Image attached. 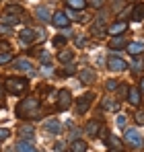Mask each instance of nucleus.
Instances as JSON below:
<instances>
[{
  "mask_svg": "<svg viewBox=\"0 0 144 152\" xmlns=\"http://www.w3.org/2000/svg\"><path fill=\"white\" fill-rule=\"evenodd\" d=\"M17 115L19 117H37L39 115V101L35 97H27L25 101H21V105L17 107Z\"/></svg>",
  "mask_w": 144,
  "mask_h": 152,
  "instance_id": "f257e3e1",
  "label": "nucleus"
},
{
  "mask_svg": "<svg viewBox=\"0 0 144 152\" xmlns=\"http://www.w3.org/2000/svg\"><path fill=\"white\" fill-rule=\"evenodd\" d=\"M4 86H6V91L10 95H23L29 88V82H27V78H15V76H10V78H6Z\"/></svg>",
  "mask_w": 144,
  "mask_h": 152,
  "instance_id": "f03ea898",
  "label": "nucleus"
},
{
  "mask_svg": "<svg viewBox=\"0 0 144 152\" xmlns=\"http://www.w3.org/2000/svg\"><path fill=\"white\" fill-rule=\"evenodd\" d=\"M126 138H123V142L128 144V146H132V148H142L144 146V140L142 136H140V132L138 129H134V127H130V129H126V134H123Z\"/></svg>",
  "mask_w": 144,
  "mask_h": 152,
  "instance_id": "7ed1b4c3",
  "label": "nucleus"
},
{
  "mask_svg": "<svg viewBox=\"0 0 144 152\" xmlns=\"http://www.w3.org/2000/svg\"><path fill=\"white\" fill-rule=\"evenodd\" d=\"M130 66H128V62L126 60H121L118 56H109L107 58V70H111V72H123V70H128Z\"/></svg>",
  "mask_w": 144,
  "mask_h": 152,
  "instance_id": "20e7f679",
  "label": "nucleus"
},
{
  "mask_svg": "<svg viewBox=\"0 0 144 152\" xmlns=\"http://www.w3.org/2000/svg\"><path fill=\"white\" fill-rule=\"evenodd\" d=\"M72 105V95L70 91H66V88H62L60 93H58V111H68Z\"/></svg>",
  "mask_w": 144,
  "mask_h": 152,
  "instance_id": "39448f33",
  "label": "nucleus"
},
{
  "mask_svg": "<svg viewBox=\"0 0 144 152\" xmlns=\"http://www.w3.org/2000/svg\"><path fill=\"white\" fill-rule=\"evenodd\" d=\"M49 21H51L54 25L58 27V29H66V27L70 25V19L66 17V12H64V10H58V12H54Z\"/></svg>",
  "mask_w": 144,
  "mask_h": 152,
  "instance_id": "423d86ee",
  "label": "nucleus"
},
{
  "mask_svg": "<svg viewBox=\"0 0 144 152\" xmlns=\"http://www.w3.org/2000/svg\"><path fill=\"white\" fill-rule=\"evenodd\" d=\"M12 68H15V70H19V72L35 74V68H33V64H31L29 60H25V58H19V60H15V62H12Z\"/></svg>",
  "mask_w": 144,
  "mask_h": 152,
  "instance_id": "0eeeda50",
  "label": "nucleus"
},
{
  "mask_svg": "<svg viewBox=\"0 0 144 152\" xmlns=\"http://www.w3.org/2000/svg\"><path fill=\"white\" fill-rule=\"evenodd\" d=\"M111 37H115V35H123L126 31H128V21H115V23H111V25L105 29Z\"/></svg>",
  "mask_w": 144,
  "mask_h": 152,
  "instance_id": "6e6552de",
  "label": "nucleus"
},
{
  "mask_svg": "<svg viewBox=\"0 0 144 152\" xmlns=\"http://www.w3.org/2000/svg\"><path fill=\"white\" fill-rule=\"evenodd\" d=\"M91 101H93V95H91V93L84 95V97H80V99L76 101V115H84V113L89 111V107H91Z\"/></svg>",
  "mask_w": 144,
  "mask_h": 152,
  "instance_id": "1a4fd4ad",
  "label": "nucleus"
},
{
  "mask_svg": "<svg viewBox=\"0 0 144 152\" xmlns=\"http://www.w3.org/2000/svg\"><path fill=\"white\" fill-rule=\"evenodd\" d=\"M43 129L48 134H51V136H60L62 124H60V119H48V121H43Z\"/></svg>",
  "mask_w": 144,
  "mask_h": 152,
  "instance_id": "9d476101",
  "label": "nucleus"
},
{
  "mask_svg": "<svg viewBox=\"0 0 144 152\" xmlns=\"http://www.w3.org/2000/svg\"><path fill=\"white\" fill-rule=\"evenodd\" d=\"M19 37H21V43H23V45H31V43H35V39H37V31H35V29H23Z\"/></svg>",
  "mask_w": 144,
  "mask_h": 152,
  "instance_id": "9b49d317",
  "label": "nucleus"
},
{
  "mask_svg": "<svg viewBox=\"0 0 144 152\" xmlns=\"http://www.w3.org/2000/svg\"><path fill=\"white\" fill-rule=\"evenodd\" d=\"M128 101H130V105H134V107H138L142 103V95L138 93V86H130L128 88Z\"/></svg>",
  "mask_w": 144,
  "mask_h": 152,
  "instance_id": "f8f14e48",
  "label": "nucleus"
},
{
  "mask_svg": "<svg viewBox=\"0 0 144 152\" xmlns=\"http://www.w3.org/2000/svg\"><path fill=\"white\" fill-rule=\"evenodd\" d=\"M126 45H128L126 35H115V37L109 39V50H121V48H126Z\"/></svg>",
  "mask_w": 144,
  "mask_h": 152,
  "instance_id": "ddd939ff",
  "label": "nucleus"
},
{
  "mask_svg": "<svg viewBox=\"0 0 144 152\" xmlns=\"http://www.w3.org/2000/svg\"><path fill=\"white\" fill-rule=\"evenodd\" d=\"M78 76H80V82H82V84H93V82H95V72H93V68H82Z\"/></svg>",
  "mask_w": 144,
  "mask_h": 152,
  "instance_id": "4468645a",
  "label": "nucleus"
},
{
  "mask_svg": "<svg viewBox=\"0 0 144 152\" xmlns=\"http://www.w3.org/2000/svg\"><path fill=\"white\" fill-rule=\"evenodd\" d=\"M142 51H144V43H142V41H134V43H128V53H130V56L138 58V56H140Z\"/></svg>",
  "mask_w": 144,
  "mask_h": 152,
  "instance_id": "2eb2a0df",
  "label": "nucleus"
},
{
  "mask_svg": "<svg viewBox=\"0 0 144 152\" xmlns=\"http://www.w3.org/2000/svg\"><path fill=\"white\" fill-rule=\"evenodd\" d=\"M101 107H103L105 111H120V103L115 101V99H109V97H105V99H103Z\"/></svg>",
  "mask_w": 144,
  "mask_h": 152,
  "instance_id": "dca6fc26",
  "label": "nucleus"
},
{
  "mask_svg": "<svg viewBox=\"0 0 144 152\" xmlns=\"http://www.w3.org/2000/svg\"><path fill=\"white\" fill-rule=\"evenodd\" d=\"M142 19H144V2H138L132 8V21H142Z\"/></svg>",
  "mask_w": 144,
  "mask_h": 152,
  "instance_id": "f3484780",
  "label": "nucleus"
},
{
  "mask_svg": "<svg viewBox=\"0 0 144 152\" xmlns=\"http://www.w3.org/2000/svg\"><path fill=\"white\" fill-rule=\"evenodd\" d=\"M101 132V121H89L87 127H84V134L87 136H97Z\"/></svg>",
  "mask_w": 144,
  "mask_h": 152,
  "instance_id": "a211bd4d",
  "label": "nucleus"
},
{
  "mask_svg": "<svg viewBox=\"0 0 144 152\" xmlns=\"http://www.w3.org/2000/svg\"><path fill=\"white\" fill-rule=\"evenodd\" d=\"M17 152H39L31 142H27V140H21V142H17Z\"/></svg>",
  "mask_w": 144,
  "mask_h": 152,
  "instance_id": "6ab92c4d",
  "label": "nucleus"
},
{
  "mask_svg": "<svg viewBox=\"0 0 144 152\" xmlns=\"http://www.w3.org/2000/svg\"><path fill=\"white\" fill-rule=\"evenodd\" d=\"M70 152H87V142H84V140H80V138L72 140V144H70Z\"/></svg>",
  "mask_w": 144,
  "mask_h": 152,
  "instance_id": "aec40b11",
  "label": "nucleus"
},
{
  "mask_svg": "<svg viewBox=\"0 0 144 152\" xmlns=\"http://www.w3.org/2000/svg\"><path fill=\"white\" fill-rule=\"evenodd\" d=\"M35 17H37L41 23H48L49 21V10L46 6H37V8H35Z\"/></svg>",
  "mask_w": 144,
  "mask_h": 152,
  "instance_id": "412c9836",
  "label": "nucleus"
},
{
  "mask_svg": "<svg viewBox=\"0 0 144 152\" xmlns=\"http://www.w3.org/2000/svg\"><path fill=\"white\" fill-rule=\"evenodd\" d=\"M107 146H111L113 150H123V142H121L118 136H111V134L107 138Z\"/></svg>",
  "mask_w": 144,
  "mask_h": 152,
  "instance_id": "4be33fe9",
  "label": "nucleus"
},
{
  "mask_svg": "<svg viewBox=\"0 0 144 152\" xmlns=\"http://www.w3.org/2000/svg\"><path fill=\"white\" fill-rule=\"evenodd\" d=\"M72 60H74V53H72L70 50H62L58 53V62H62V64H68Z\"/></svg>",
  "mask_w": 144,
  "mask_h": 152,
  "instance_id": "5701e85b",
  "label": "nucleus"
},
{
  "mask_svg": "<svg viewBox=\"0 0 144 152\" xmlns=\"http://www.w3.org/2000/svg\"><path fill=\"white\" fill-rule=\"evenodd\" d=\"M66 4H68V8H72V10H82L87 6V0H66Z\"/></svg>",
  "mask_w": 144,
  "mask_h": 152,
  "instance_id": "b1692460",
  "label": "nucleus"
},
{
  "mask_svg": "<svg viewBox=\"0 0 144 152\" xmlns=\"http://www.w3.org/2000/svg\"><path fill=\"white\" fill-rule=\"evenodd\" d=\"M105 33H107V31H105V27L99 25V23H95V25L91 27V35H93V37H103Z\"/></svg>",
  "mask_w": 144,
  "mask_h": 152,
  "instance_id": "393cba45",
  "label": "nucleus"
},
{
  "mask_svg": "<svg viewBox=\"0 0 144 152\" xmlns=\"http://www.w3.org/2000/svg\"><path fill=\"white\" fill-rule=\"evenodd\" d=\"M12 62V51H0V66Z\"/></svg>",
  "mask_w": 144,
  "mask_h": 152,
  "instance_id": "a878e982",
  "label": "nucleus"
},
{
  "mask_svg": "<svg viewBox=\"0 0 144 152\" xmlns=\"http://www.w3.org/2000/svg\"><path fill=\"white\" fill-rule=\"evenodd\" d=\"M21 134H23L25 138H31V136H33V124H25V126H21Z\"/></svg>",
  "mask_w": 144,
  "mask_h": 152,
  "instance_id": "bb28decb",
  "label": "nucleus"
},
{
  "mask_svg": "<svg viewBox=\"0 0 144 152\" xmlns=\"http://www.w3.org/2000/svg\"><path fill=\"white\" fill-rule=\"evenodd\" d=\"M74 72H76V70H74L72 66H68V68H64L62 72L58 70V72H56V76H60V78H66V76H72V74H74Z\"/></svg>",
  "mask_w": 144,
  "mask_h": 152,
  "instance_id": "cd10ccee",
  "label": "nucleus"
},
{
  "mask_svg": "<svg viewBox=\"0 0 144 152\" xmlns=\"http://www.w3.org/2000/svg\"><path fill=\"white\" fill-rule=\"evenodd\" d=\"M118 86H120V82H118V80H113V78L105 82V88H107V91H115Z\"/></svg>",
  "mask_w": 144,
  "mask_h": 152,
  "instance_id": "c85d7f7f",
  "label": "nucleus"
},
{
  "mask_svg": "<svg viewBox=\"0 0 144 152\" xmlns=\"http://www.w3.org/2000/svg\"><path fill=\"white\" fill-rule=\"evenodd\" d=\"M54 45H56V48H62V45H66V37H62V35L54 37Z\"/></svg>",
  "mask_w": 144,
  "mask_h": 152,
  "instance_id": "c756f323",
  "label": "nucleus"
},
{
  "mask_svg": "<svg viewBox=\"0 0 144 152\" xmlns=\"http://www.w3.org/2000/svg\"><path fill=\"white\" fill-rule=\"evenodd\" d=\"M74 43H76L78 48H84V45H87V39H84L82 35H76V37H74Z\"/></svg>",
  "mask_w": 144,
  "mask_h": 152,
  "instance_id": "7c9ffc66",
  "label": "nucleus"
},
{
  "mask_svg": "<svg viewBox=\"0 0 144 152\" xmlns=\"http://www.w3.org/2000/svg\"><path fill=\"white\" fill-rule=\"evenodd\" d=\"M142 62H140V56H138V58H136V60H134V64H132V68H134V72H140V70H142Z\"/></svg>",
  "mask_w": 144,
  "mask_h": 152,
  "instance_id": "2f4dec72",
  "label": "nucleus"
},
{
  "mask_svg": "<svg viewBox=\"0 0 144 152\" xmlns=\"http://www.w3.org/2000/svg\"><path fill=\"white\" fill-rule=\"evenodd\" d=\"M66 17H68L70 21H78V15H76V10H72V8L66 10Z\"/></svg>",
  "mask_w": 144,
  "mask_h": 152,
  "instance_id": "473e14b6",
  "label": "nucleus"
},
{
  "mask_svg": "<svg viewBox=\"0 0 144 152\" xmlns=\"http://www.w3.org/2000/svg\"><path fill=\"white\" fill-rule=\"evenodd\" d=\"M136 124L144 126V111H136Z\"/></svg>",
  "mask_w": 144,
  "mask_h": 152,
  "instance_id": "72a5a7b5",
  "label": "nucleus"
},
{
  "mask_svg": "<svg viewBox=\"0 0 144 152\" xmlns=\"http://www.w3.org/2000/svg\"><path fill=\"white\" fill-rule=\"evenodd\" d=\"M126 124H128V115H118V126L126 127Z\"/></svg>",
  "mask_w": 144,
  "mask_h": 152,
  "instance_id": "f704fd0d",
  "label": "nucleus"
},
{
  "mask_svg": "<svg viewBox=\"0 0 144 152\" xmlns=\"http://www.w3.org/2000/svg\"><path fill=\"white\" fill-rule=\"evenodd\" d=\"M54 150L56 152H64L66 150V144H64V142H56V144H54Z\"/></svg>",
  "mask_w": 144,
  "mask_h": 152,
  "instance_id": "c9c22d12",
  "label": "nucleus"
},
{
  "mask_svg": "<svg viewBox=\"0 0 144 152\" xmlns=\"http://www.w3.org/2000/svg\"><path fill=\"white\" fill-rule=\"evenodd\" d=\"M8 136H10V132H8V129H4V127H0V140H6Z\"/></svg>",
  "mask_w": 144,
  "mask_h": 152,
  "instance_id": "e433bc0d",
  "label": "nucleus"
},
{
  "mask_svg": "<svg viewBox=\"0 0 144 152\" xmlns=\"http://www.w3.org/2000/svg\"><path fill=\"white\" fill-rule=\"evenodd\" d=\"M138 93H140V95L144 97V78L140 80V84H138Z\"/></svg>",
  "mask_w": 144,
  "mask_h": 152,
  "instance_id": "4c0bfd02",
  "label": "nucleus"
},
{
  "mask_svg": "<svg viewBox=\"0 0 144 152\" xmlns=\"http://www.w3.org/2000/svg\"><path fill=\"white\" fill-rule=\"evenodd\" d=\"M91 4H93L95 8H101V4H103V0H91Z\"/></svg>",
  "mask_w": 144,
  "mask_h": 152,
  "instance_id": "58836bf2",
  "label": "nucleus"
},
{
  "mask_svg": "<svg viewBox=\"0 0 144 152\" xmlns=\"http://www.w3.org/2000/svg\"><path fill=\"white\" fill-rule=\"evenodd\" d=\"M4 97V88H2V84H0V99Z\"/></svg>",
  "mask_w": 144,
  "mask_h": 152,
  "instance_id": "ea45409f",
  "label": "nucleus"
},
{
  "mask_svg": "<svg viewBox=\"0 0 144 152\" xmlns=\"http://www.w3.org/2000/svg\"><path fill=\"white\" fill-rule=\"evenodd\" d=\"M113 152H121V150H113Z\"/></svg>",
  "mask_w": 144,
  "mask_h": 152,
  "instance_id": "a19ab883",
  "label": "nucleus"
}]
</instances>
